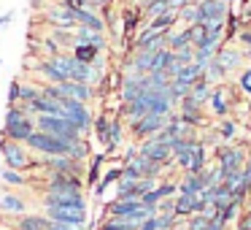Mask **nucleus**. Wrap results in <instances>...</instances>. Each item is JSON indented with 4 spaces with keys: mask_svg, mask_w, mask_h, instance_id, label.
<instances>
[{
    "mask_svg": "<svg viewBox=\"0 0 251 230\" xmlns=\"http://www.w3.org/2000/svg\"><path fill=\"white\" fill-rule=\"evenodd\" d=\"M35 133V116L30 111V103H14L6 109V119H3V130L0 138H8V141L25 144L30 136Z\"/></svg>",
    "mask_w": 251,
    "mask_h": 230,
    "instance_id": "obj_1",
    "label": "nucleus"
},
{
    "mask_svg": "<svg viewBox=\"0 0 251 230\" xmlns=\"http://www.w3.org/2000/svg\"><path fill=\"white\" fill-rule=\"evenodd\" d=\"M0 154H3V168H14V171H22V173L30 168H38V157L25 144L0 138Z\"/></svg>",
    "mask_w": 251,
    "mask_h": 230,
    "instance_id": "obj_2",
    "label": "nucleus"
},
{
    "mask_svg": "<svg viewBox=\"0 0 251 230\" xmlns=\"http://www.w3.org/2000/svg\"><path fill=\"white\" fill-rule=\"evenodd\" d=\"M25 146L30 149V152L35 154V157H68V152H71V146H68L65 141H60V138H51L46 136V133L35 130L33 136L25 141Z\"/></svg>",
    "mask_w": 251,
    "mask_h": 230,
    "instance_id": "obj_3",
    "label": "nucleus"
},
{
    "mask_svg": "<svg viewBox=\"0 0 251 230\" xmlns=\"http://www.w3.org/2000/svg\"><path fill=\"white\" fill-rule=\"evenodd\" d=\"M246 160H249V144H227V146L216 149V165L222 176L243 171Z\"/></svg>",
    "mask_w": 251,
    "mask_h": 230,
    "instance_id": "obj_4",
    "label": "nucleus"
},
{
    "mask_svg": "<svg viewBox=\"0 0 251 230\" xmlns=\"http://www.w3.org/2000/svg\"><path fill=\"white\" fill-rule=\"evenodd\" d=\"M62 116H65L68 122H71L73 127H76L78 133H81L84 138H87V133L92 130V122H95V116H92V109L89 106H84V103H78V100H62Z\"/></svg>",
    "mask_w": 251,
    "mask_h": 230,
    "instance_id": "obj_5",
    "label": "nucleus"
},
{
    "mask_svg": "<svg viewBox=\"0 0 251 230\" xmlns=\"http://www.w3.org/2000/svg\"><path fill=\"white\" fill-rule=\"evenodd\" d=\"M44 195H84V179L62 173H46Z\"/></svg>",
    "mask_w": 251,
    "mask_h": 230,
    "instance_id": "obj_6",
    "label": "nucleus"
},
{
    "mask_svg": "<svg viewBox=\"0 0 251 230\" xmlns=\"http://www.w3.org/2000/svg\"><path fill=\"white\" fill-rule=\"evenodd\" d=\"M44 217L49 222H62V225H76L84 228L89 222V208H68V206H46Z\"/></svg>",
    "mask_w": 251,
    "mask_h": 230,
    "instance_id": "obj_7",
    "label": "nucleus"
},
{
    "mask_svg": "<svg viewBox=\"0 0 251 230\" xmlns=\"http://www.w3.org/2000/svg\"><path fill=\"white\" fill-rule=\"evenodd\" d=\"M44 19L49 22V28L57 30H76V11H71L68 6H62L60 0H54L51 6L44 8Z\"/></svg>",
    "mask_w": 251,
    "mask_h": 230,
    "instance_id": "obj_8",
    "label": "nucleus"
},
{
    "mask_svg": "<svg viewBox=\"0 0 251 230\" xmlns=\"http://www.w3.org/2000/svg\"><path fill=\"white\" fill-rule=\"evenodd\" d=\"M232 100H235V89L229 87L227 82H224V84H216V87H213L211 100H208V106H211V114L227 119V116H229V109H232Z\"/></svg>",
    "mask_w": 251,
    "mask_h": 230,
    "instance_id": "obj_9",
    "label": "nucleus"
},
{
    "mask_svg": "<svg viewBox=\"0 0 251 230\" xmlns=\"http://www.w3.org/2000/svg\"><path fill=\"white\" fill-rule=\"evenodd\" d=\"M168 119L170 116H157V114H146L143 119H138L135 125H130V130H132V138H135L138 144L141 141H146V138H154L159 130H162L165 125H168Z\"/></svg>",
    "mask_w": 251,
    "mask_h": 230,
    "instance_id": "obj_10",
    "label": "nucleus"
},
{
    "mask_svg": "<svg viewBox=\"0 0 251 230\" xmlns=\"http://www.w3.org/2000/svg\"><path fill=\"white\" fill-rule=\"evenodd\" d=\"M138 152L143 157H149L151 163H159V165H173V154H170V146L168 144H159L157 138H146V141L138 144Z\"/></svg>",
    "mask_w": 251,
    "mask_h": 230,
    "instance_id": "obj_11",
    "label": "nucleus"
},
{
    "mask_svg": "<svg viewBox=\"0 0 251 230\" xmlns=\"http://www.w3.org/2000/svg\"><path fill=\"white\" fill-rule=\"evenodd\" d=\"M27 198L25 195H19V192H11V190H6L3 195H0V214L3 217H25L27 214Z\"/></svg>",
    "mask_w": 251,
    "mask_h": 230,
    "instance_id": "obj_12",
    "label": "nucleus"
},
{
    "mask_svg": "<svg viewBox=\"0 0 251 230\" xmlns=\"http://www.w3.org/2000/svg\"><path fill=\"white\" fill-rule=\"evenodd\" d=\"M57 89L62 92V98H68V100H78V103H84V106H89L95 100V87H89V84H78V82H62V84H57Z\"/></svg>",
    "mask_w": 251,
    "mask_h": 230,
    "instance_id": "obj_13",
    "label": "nucleus"
},
{
    "mask_svg": "<svg viewBox=\"0 0 251 230\" xmlns=\"http://www.w3.org/2000/svg\"><path fill=\"white\" fill-rule=\"evenodd\" d=\"M176 114L181 116V119L186 122V125H192V127H202L205 125V109H202V106H197L195 100L192 98H184L181 100L178 106H176Z\"/></svg>",
    "mask_w": 251,
    "mask_h": 230,
    "instance_id": "obj_14",
    "label": "nucleus"
},
{
    "mask_svg": "<svg viewBox=\"0 0 251 230\" xmlns=\"http://www.w3.org/2000/svg\"><path fill=\"white\" fill-rule=\"evenodd\" d=\"M213 60L219 62V65H222V71L224 73H232V71H238L240 65H243V49H240V46H227L224 44L222 49H219V55L213 57Z\"/></svg>",
    "mask_w": 251,
    "mask_h": 230,
    "instance_id": "obj_15",
    "label": "nucleus"
},
{
    "mask_svg": "<svg viewBox=\"0 0 251 230\" xmlns=\"http://www.w3.org/2000/svg\"><path fill=\"white\" fill-rule=\"evenodd\" d=\"M116 92H119V100H122V103H132V100L141 98V92H143V76H135V73H125Z\"/></svg>",
    "mask_w": 251,
    "mask_h": 230,
    "instance_id": "obj_16",
    "label": "nucleus"
},
{
    "mask_svg": "<svg viewBox=\"0 0 251 230\" xmlns=\"http://www.w3.org/2000/svg\"><path fill=\"white\" fill-rule=\"evenodd\" d=\"M224 35H205L200 46H195V62H211L219 55V49L224 46Z\"/></svg>",
    "mask_w": 251,
    "mask_h": 230,
    "instance_id": "obj_17",
    "label": "nucleus"
},
{
    "mask_svg": "<svg viewBox=\"0 0 251 230\" xmlns=\"http://www.w3.org/2000/svg\"><path fill=\"white\" fill-rule=\"evenodd\" d=\"M200 8V22H208V19H227L232 6L229 3H222V0H202L197 3Z\"/></svg>",
    "mask_w": 251,
    "mask_h": 230,
    "instance_id": "obj_18",
    "label": "nucleus"
},
{
    "mask_svg": "<svg viewBox=\"0 0 251 230\" xmlns=\"http://www.w3.org/2000/svg\"><path fill=\"white\" fill-rule=\"evenodd\" d=\"M135 208H141V201H138V198H114V201L105 206V217L127 219Z\"/></svg>",
    "mask_w": 251,
    "mask_h": 230,
    "instance_id": "obj_19",
    "label": "nucleus"
},
{
    "mask_svg": "<svg viewBox=\"0 0 251 230\" xmlns=\"http://www.w3.org/2000/svg\"><path fill=\"white\" fill-rule=\"evenodd\" d=\"M122 141H125V125H122V119L119 116H111V122H108V130H105V141H103V146H105V152H116V149L122 146Z\"/></svg>",
    "mask_w": 251,
    "mask_h": 230,
    "instance_id": "obj_20",
    "label": "nucleus"
},
{
    "mask_svg": "<svg viewBox=\"0 0 251 230\" xmlns=\"http://www.w3.org/2000/svg\"><path fill=\"white\" fill-rule=\"evenodd\" d=\"M41 206H68V208H89L87 198L84 195H44Z\"/></svg>",
    "mask_w": 251,
    "mask_h": 230,
    "instance_id": "obj_21",
    "label": "nucleus"
},
{
    "mask_svg": "<svg viewBox=\"0 0 251 230\" xmlns=\"http://www.w3.org/2000/svg\"><path fill=\"white\" fill-rule=\"evenodd\" d=\"M73 41L76 44H84V46H95L98 52H103L105 46V33H95V30H89V28H76L73 30Z\"/></svg>",
    "mask_w": 251,
    "mask_h": 230,
    "instance_id": "obj_22",
    "label": "nucleus"
},
{
    "mask_svg": "<svg viewBox=\"0 0 251 230\" xmlns=\"http://www.w3.org/2000/svg\"><path fill=\"white\" fill-rule=\"evenodd\" d=\"M76 25L78 28H89V30H95V33H105V19L100 17L98 11H92V8L76 11Z\"/></svg>",
    "mask_w": 251,
    "mask_h": 230,
    "instance_id": "obj_23",
    "label": "nucleus"
},
{
    "mask_svg": "<svg viewBox=\"0 0 251 230\" xmlns=\"http://www.w3.org/2000/svg\"><path fill=\"white\" fill-rule=\"evenodd\" d=\"M33 71H35V76H38L44 84H62V82H68V79L62 76L54 65H51V60H38V65H35Z\"/></svg>",
    "mask_w": 251,
    "mask_h": 230,
    "instance_id": "obj_24",
    "label": "nucleus"
},
{
    "mask_svg": "<svg viewBox=\"0 0 251 230\" xmlns=\"http://www.w3.org/2000/svg\"><path fill=\"white\" fill-rule=\"evenodd\" d=\"M14 230H49V219L44 214H25L14 219Z\"/></svg>",
    "mask_w": 251,
    "mask_h": 230,
    "instance_id": "obj_25",
    "label": "nucleus"
},
{
    "mask_svg": "<svg viewBox=\"0 0 251 230\" xmlns=\"http://www.w3.org/2000/svg\"><path fill=\"white\" fill-rule=\"evenodd\" d=\"M143 11H141V6H132V8H125L122 11V22H125V28H122V35H132L138 28H143Z\"/></svg>",
    "mask_w": 251,
    "mask_h": 230,
    "instance_id": "obj_26",
    "label": "nucleus"
},
{
    "mask_svg": "<svg viewBox=\"0 0 251 230\" xmlns=\"http://www.w3.org/2000/svg\"><path fill=\"white\" fill-rule=\"evenodd\" d=\"M103 163H105V152H95L92 160H89V168L84 173V187H95L100 181V171H103Z\"/></svg>",
    "mask_w": 251,
    "mask_h": 230,
    "instance_id": "obj_27",
    "label": "nucleus"
},
{
    "mask_svg": "<svg viewBox=\"0 0 251 230\" xmlns=\"http://www.w3.org/2000/svg\"><path fill=\"white\" fill-rule=\"evenodd\" d=\"M176 184H178V195H200V192L205 190L200 173H184Z\"/></svg>",
    "mask_w": 251,
    "mask_h": 230,
    "instance_id": "obj_28",
    "label": "nucleus"
},
{
    "mask_svg": "<svg viewBox=\"0 0 251 230\" xmlns=\"http://www.w3.org/2000/svg\"><path fill=\"white\" fill-rule=\"evenodd\" d=\"M211 95H213V87L205 82V79H197V82L192 84V92H189V98L195 100L197 106H202V109H205V106H208V100H211Z\"/></svg>",
    "mask_w": 251,
    "mask_h": 230,
    "instance_id": "obj_29",
    "label": "nucleus"
},
{
    "mask_svg": "<svg viewBox=\"0 0 251 230\" xmlns=\"http://www.w3.org/2000/svg\"><path fill=\"white\" fill-rule=\"evenodd\" d=\"M238 130H240V125L227 116V119H222V125L216 127V138L224 144V146H227V144H232L235 138H238Z\"/></svg>",
    "mask_w": 251,
    "mask_h": 230,
    "instance_id": "obj_30",
    "label": "nucleus"
},
{
    "mask_svg": "<svg viewBox=\"0 0 251 230\" xmlns=\"http://www.w3.org/2000/svg\"><path fill=\"white\" fill-rule=\"evenodd\" d=\"M208 62H189V65L181 68V73L176 76V82H184V84H195L197 79H202V71H205Z\"/></svg>",
    "mask_w": 251,
    "mask_h": 230,
    "instance_id": "obj_31",
    "label": "nucleus"
},
{
    "mask_svg": "<svg viewBox=\"0 0 251 230\" xmlns=\"http://www.w3.org/2000/svg\"><path fill=\"white\" fill-rule=\"evenodd\" d=\"M165 46H168L170 52L181 49V46H192L189 44V33H186V28H173L168 35H165Z\"/></svg>",
    "mask_w": 251,
    "mask_h": 230,
    "instance_id": "obj_32",
    "label": "nucleus"
},
{
    "mask_svg": "<svg viewBox=\"0 0 251 230\" xmlns=\"http://www.w3.org/2000/svg\"><path fill=\"white\" fill-rule=\"evenodd\" d=\"M49 38L57 44V49H60V52H73V46H76V41H73V30H57V28H51Z\"/></svg>",
    "mask_w": 251,
    "mask_h": 230,
    "instance_id": "obj_33",
    "label": "nucleus"
},
{
    "mask_svg": "<svg viewBox=\"0 0 251 230\" xmlns=\"http://www.w3.org/2000/svg\"><path fill=\"white\" fill-rule=\"evenodd\" d=\"M178 25H181V28H192V25H200V8H197L195 0H192V3H186V6L178 11Z\"/></svg>",
    "mask_w": 251,
    "mask_h": 230,
    "instance_id": "obj_34",
    "label": "nucleus"
},
{
    "mask_svg": "<svg viewBox=\"0 0 251 230\" xmlns=\"http://www.w3.org/2000/svg\"><path fill=\"white\" fill-rule=\"evenodd\" d=\"M92 144L87 141V138H78L76 144H71V152H68V157H73L76 163H87L89 157H92Z\"/></svg>",
    "mask_w": 251,
    "mask_h": 230,
    "instance_id": "obj_35",
    "label": "nucleus"
},
{
    "mask_svg": "<svg viewBox=\"0 0 251 230\" xmlns=\"http://www.w3.org/2000/svg\"><path fill=\"white\" fill-rule=\"evenodd\" d=\"M141 11H143V17H146V22H151V19L162 17V14H168L170 6L165 3V0H146V3L141 6Z\"/></svg>",
    "mask_w": 251,
    "mask_h": 230,
    "instance_id": "obj_36",
    "label": "nucleus"
},
{
    "mask_svg": "<svg viewBox=\"0 0 251 230\" xmlns=\"http://www.w3.org/2000/svg\"><path fill=\"white\" fill-rule=\"evenodd\" d=\"M73 57H76L78 62H87V65H95L98 62V57H100V52L95 49V46H84V44H76L73 46V52H71Z\"/></svg>",
    "mask_w": 251,
    "mask_h": 230,
    "instance_id": "obj_37",
    "label": "nucleus"
},
{
    "mask_svg": "<svg viewBox=\"0 0 251 230\" xmlns=\"http://www.w3.org/2000/svg\"><path fill=\"white\" fill-rule=\"evenodd\" d=\"M202 79H205L211 87H216V84H224V79H227V73L222 71V65H219L216 60H211L205 65V71H202Z\"/></svg>",
    "mask_w": 251,
    "mask_h": 230,
    "instance_id": "obj_38",
    "label": "nucleus"
},
{
    "mask_svg": "<svg viewBox=\"0 0 251 230\" xmlns=\"http://www.w3.org/2000/svg\"><path fill=\"white\" fill-rule=\"evenodd\" d=\"M0 179H3V184H6V187H25L30 181L27 173L14 171V168H3V171H0Z\"/></svg>",
    "mask_w": 251,
    "mask_h": 230,
    "instance_id": "obj_39",
    "label": "nucleus"
},
{
    "mask_svg": "<svg viewBox=\"0 0 251 230\" xmlns=\"http://www.w3.org/2000/svg\"><path fill=\"white\" fill-rule=\"evenodd\" d=\"M154 195L159 198V203L168 201V198H176V195H178V184H176L173 179H162L157 187H154Z\"/></svg>",
    "mask_w": 251,
    "mask_h": 230,
    "instance_id": "obj_40",
    "label": "nucleus"
},
{
    "mask_svg": "<svg viewBox=\"0 0 251 230\" xmlns=\"http://www.w3.org/2000/svg\"><path fill=\"white\" fill-rule=\"evenodd\" d=\"M41 98V84H33V82H22L19 84V100L22 103H33V100Z\"/></svg>",
    "mask_w": 251,
    "mask_h": 230,
    "instance_id": "obj_41",
    "label": "nucleus"
},
{
    "mask_svg": "<svg viewBox=\"0 0 251 230\" xmlns=\"http://www.w3.org/2000/svg\"><path fill=\"white\" fill-rule=\"evenodd\" d=\"M238 89H240V95L243 98H251V65H246V68H240V73H238Z\"/></svg>",
    "mask_w": 251,
    "mask_h": 230,
    "instance_id": "obj_42",
    "label": "nucleus"
},
{
    "mask_svg": "<svg viewBox=\"0 0 251 230\" xmlns=\"http://www.w3.org/2000/svg\"><path fill=\"white\" fill-rule=\"evenodd\" d=\"M170 62H173V52H170V49H159L157 55H154V68H151V71H168Z\"/></svg>",
    "mask_w": 251,
    "mask_h": 230,
    "instance_id": "obj_43",
    "label": "nucleus"
},
{
    "mask_svg": "<svg viewBox=\"0 0 251 230\" xmlns=\"http://www.w3.org/2000/svg\"><path fill=\"white\" fill-rule=\"evenodd\" d=\"M98 230H132L127 219H116V217H105L103 222L98 225Z\"/></svg>",
    "mask_w": 251,
    "mask_h": 230,
    "instance_id": "obj_44",
    "label": "nucleus"
},
{
    "mask_svg": "<svg viewBox=\"0 0 251 230\" xmlns=\"http://www.w3.org/2000/svg\"><path fill=\"white\" fill-rule=\"evenodd\" d=\"M108 122H111V116H108V114L95 116V122H92V130H95V136H98V141H100V144L105 141V130H108Z\"/></svg>",
    "mask_w": 251,
    "mask_h": 230,
    "instance_id": "obj_45",
    "label": "nucleus"
},
{
    "mask_svg": "<svg viewBox=\"0 0 251 230\" xmlns=\"http://www.w3.org/2000/svg\"><path fill=\"white\" fill-rule=\"evenodd\" d=\"M235 38H238V44H240V49H243V52H251V25L243 22V28L238 30Z\"/></svg>",
    "mask_w": 251,
    "mask_h": 230,
    "instance_id": "obj_46",
    "label": "nucleus"
},
{
    "mask_svg": "<svg viewBox=\"0 0 251 230\" xmlns=\"http://www.w3.org/2000/svg\"><path fill=\"white\" fill-rule=\"evenodd\" d=\"M186 33H189V44L192 46H200L202 41H205V28H202V25H192V28H186Z\"/></svg>",
    "mask_w": 251,
    "mask_h": 230,
    "instance_id": "obj_47",
    "label": "nucleus"
},
{
    "mask_svg": "<svg viewBox=\"0 0 251 230\" xmlns=\"http://www.w3.org/2000/svg\"><path fill=\"white\" fill-rule=\"evenodd\" d=\"M173 57L181 65H189V62H195V46H181V49L173 52Z\"/></svg>",
    "mask_w": 251,
    "mask_h": 230,
    "instance_id": "obj_48",
    "label": "nucleus"
},
{
    "mask_svg": "<svg viewBox=\"0 0 251 230\" xmlns=\"http://www.w3.org/2000/svg\"><path fill=\"white\" fill-rule=\"evenodd\" d=\"M157 184H159L157 179H138L135 181V190H132V192H135V198H143L146 192H151Z\"/></svg>",
    "mask_w": 251,
    "mask_h": 230,
    "instance_id": "obj_49",
    "label": "nucleus"
},
{
    "mask_svg": "<svg viewBox=\"0 0 251 230\" xmlns=\"http://www.w3.org/2000/svg\"><path fill=\"white\" fill-rule=\"evenodd\" d=\"M186 230H208V217H202V214H192V217L186 219Z\"/></svg>",
    "mask_w": 251,
    "mask_h": 230,
    "instance_id": "obj_50",
    "label": "nucleus"
},
{
    "mask_svg": "<svg viewBox=\"0 0 251 230\" xmlns=\"http://www.w3.org/2000/svg\"><path fill=\"white\" fill-rule=\"evenodd\" d=\"M19 79H14L11 82V87H8V106H14V103H19Z\"/></svg>",
    "mask_w": 251,
    "mask_h": 230,
    "instance_id": "obj_51",
    "label": "nucleus"
},
{
    "mask_svg": "<svg viewBox=\"0 0 251 230\" xmlns=\"http://www.w3.org/2000/svg\"><path fill=\"white\" fill-rule=\"evenodd\" d=\"M62 6H68L71 11H81V8H87V0H60Z\"/></svg>",
    "mask_w": 251,
    "mask_h": 230,
    "instance_id": "obj_52",
    "label": "nucleus"
},
{
    "mask_svg": "<svg viewBox=\"0 0 251 230\" xmlns=\"http://www.w3.org/2000/svg\"><path fill=\"white\" fill-rule=\"evenodd\" d=\"M87 228V225H84ZM84 228H76V225H62V222H49V230H84Z\"/></svg>",
    "mask_w": 251,
    "mask_h": 230,
    "instance_id": "obj_53",
    "label": "nucleus"
},
{
    "mask_svg": "<svg viewBox=\"0 0 251 230\" xmlns=\"http://www.w3.org/2000/svg\"><path fill=\"white\" fill-rule=\"evenodd\" d=\"M165 3L170 6V11H181V8H184L186 3H192V0H165Z\"/></svg>",
    "mask_w": 251,
    "mask_h": 230,
    "instance_id": "obj_54",
    "label": "nucleus"
},
{
    "mask_svg": "<svg viewBox=\"0 0 251 230\" xmlns=\"http://www.w3.org/2000/svg\"><path fill=\"white\" fill-rule=\"evenodd\" d=\"M11 19H14V11H6V14H3V17H0V30H6Z\"/></svg>",
    "mask_w": 251,
    "mask_h": 230,
    "instance_id": "obj_55",
    "label": "nucleus"
},
{
    "mask_svg": "<svg viewBox=\"0 0 251 230\" xmlns=\"http://www.w3.org/2000/svg\"><path fill=\"white\" fill-rule=\"evenodd\" d=\"M249 141H251V122H249Z\"/></svg>",
    "mask_w": 251,
    "mask_h": 230,
    "instance_id": "obj_56",
    "label": "nucleus"
}]
</instances>
